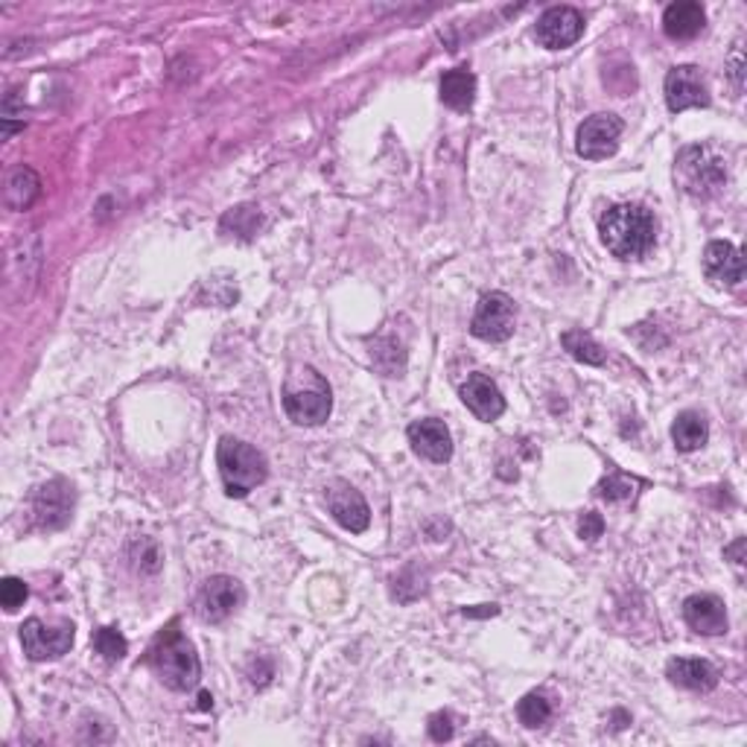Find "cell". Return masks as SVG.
Masks as SVG:
<instances>
[{
  "label": "cell",
  "instance_id": "9a60e30c",
  "mask_svg": "<svg viewBox=\"0 0 747 747\" xmlns=\"http://www.w3.org/2000/svg\"><path fill=\"white\" fill-rule=\"evenodd\" d=\"M406 436H410L412 450H415L420 459H427V462L444 464L453 459V436H450V429H447L444 420H415V424H410V429H406Z\"/></svg>",
  "mask_w": 747,
  "mask_h": 747
},
{
  "label": "cell",
  "instance_id": "f546056e",
  "mask_svg": "<svg viewBox=\"0 0 747 747\" xmlns=\"http://www.w3.org/2000/svg\"><path fill=\"white\" fill-rule=\"evenodd\" d=\"M602 532H605V520H602V514L588 511V514L581 517L579 534L584 537V541H596V537H602Z\"/></svg>",
  "mask_w": 747,
  "mask_h": 747
},
{
  "label": "cell",
  "instance_id": "603a6c76",
  "mask_svg": "<svg viewBox=\"0 0 747 747\" xmlns=\"http://www.w3.org/2000/svg\"><path fill=\"white\" fill-rule=\"evenodd\" d=\"M560 345H564V351H567L572 359H579V363L605 365V351H602V345H598L596 339L590 336V333H584V330H567V333L560 336Z\"/></svg>",
  "mask_w": 747,
  "mask_h": 747
},
{
  "label": "cell",
  "instance_id": "7c38bea8",
  "mask_svg": "<svg viewBox=\"0 0 747 747\" xmlns=\"http://www.w3.org/2000/svg\"><path fill=\"white\" fill-rule=\"evenodd\" d=\"M666 106L680 115L689 108L710 106V91L695 64H677L666 73Z\"/></svg>",
  "mask_w": 747,
  "mask_h": 747
},
{
  "label": "cell",
  "instance_id": "7a4b0ae2",
  "mask_svg": "<svg viewBox=\"0 0 747 747\" xmlns=\"http://www.w3.org/2000/svg\"><path fill=\"white\" fill-rule=\"evenodd\" d=\"M598 234L605 249L619 260L645 258L657 237V223L642 205H614L602 216Z\"/></svg>",
  "mask_w": 747,
  "mask_h": 747
},
{
  "label": "cell",
  "instance_id": "ba28073f",
  "mask_svg": "<svg viewBox=\"0 0 747 747\" xmlns=\"http://www.w3.org/2000/svg\"><path fill=\"white\" fill-rule=\"evenodd\" d=\"M242 598H246V590H242L240 581L232 579V576H214L202 584L193 607H197V616L202 622L220 625L242 605Z\"/></svg>",
  "mask_w": 747,
  "mask_h": 747
},
{
  "label": "cell",
  "instance_id": "d6986e66",
  "mask_svg": "<svg viewBox=\"0 0 747 747\" xmlns=\"http://www.w3.org/2000/svg\"><path fill=\"white\" fill-rule=\"evenodd\" d=\"M707 24V12H703L701 3L695 0H677V3H668L666 12H663V29H666L668 38L675 42H689L703 29Z\"/></svg>",
  "mask_w": 747,
  "mask_h": 747
},
{
  "label": "cell",
  "instance_id": "9c48e42d",
  "mask_svg": "<svg viewBox=\"0 0 747 747\" xmlns=\"http://www.w3.org/2000/svg\"><path fill=\"white\" fill-rule=\"evenodd\" d=\"M622 120L616 115H593L579 126L576 134V150L581 158L602 161L610 158L619 150V138H622Z\"/></svg>",
  "mask_w": 747,
  "mask_h": 747
},
{
  "label": "cell",
  "instance_id": "1f68e13d",
  "mask_svg": "<svg viewBox=\"0 0 747 747\" xmlns=\"http://www.w3.org/2000/svg\"><path fill=\"white\" fill-rule=\"evenodd\" d=\"M499 607L497 605H482V607H464V616L471 619H485V616H497Z\"/></svg>",
  "mask_w": 747,
  "mask_h": 747
},
{
  "label": "cell",
  "instance_id": "ffe728a7",
  "mask_svg": "<svg viewBox=\"0 0 747 747\" xmlns=\"http://www.w3.org/2000/svg\"><path fill=\"white\" fill-rule=\"evenodd\" d=\"M441 103L450 106L453 111H467L476 99V76H473L467 68H455V71H447L441 76Z\"/></svg>",
  "mask_w": 747,
  "mask_h": 747
},
{
  "label": "cell",
  "instance_id": "f1b7e54d",
  "mask_svg": "<svg viewBox=\"0 0 747 747\" xmlns=\"http://www.w3.org/2000/svg\"><path fill=\"white\" fill-rule=\"evenodd\" d=\"M429 738L432 742H450L455 733V719L453 712H436V715H429Z\"/></svg>",
  "mask_w": 747,
  "mask_h": 747
},
{
  "label": "cell",
  "instance_id": "44dd1931",
  "mask_svg": "<svg viewBox=\"0 0 747 747\" xmlns=\"http://www.w3.org/2000/svg\"><path fill=\"white\" fill-rule=\"evenodd\" d=\"M707 438H710V427H707V420L698 412H680L675 424H672V441H675L680 453L701 450L707 444Z\"/></svg>",
  "mask_w": 747,
  "mask_h": 747
},
{
  "label": "cell",
  "instance_id": "3957f363",
  "mask_svg": "<svg viewBox=\"0 0 747 747\" xmlns=\"http://www.w3.org/2000/svg\"><path fill=\"white\" fill-rule=\"evenodd\" d=\"M216 464H220L225 494L232 499L249 497L251 490L263 485L269 476L266 455L260 453L258 447L246 444V441L232 436H225L220 447H216Z\"/></svg>",
  "mask_w": 747,
  "mask_h": 747
},
{
  "label": "cell",
  "instance_id": "ac0fdd59",
  "mask_svg": "<svg viewBox=\"0 0 747 747\" xmlns=\"http://www.w3.org/2000/svg\"><path fill=\"white\" fill-rule=\"evenodd\" d=\"M666 677L680 689H689V692H710L719 684V672L712 668V663L695 657L668 660Z\"/></svg>",
  "mask_w": 747,
  "mask_h": 747
},
{
  "label": "cell",
  "instance_id": "83f0119b",
  "mask_svg": "<svg viewBox=\"0 0 747 747\" xmlns=\"http://www.w3.org/2000/svg\"><path fill=\"white\" fill-rule=\"evenodd\" d=\"M29 590L27 584L21 579H15V576H7V579L0 581V605H3V610H10V614H15L24 602H27Z\"/></svg>",
  "mask_w": 747,
  "mask_h": 747
},
{
  "label": "cell",
  "instance_id": "4316f807",
  "mask_svg": "<svg viewBox=\"0 0 747 747\" xmlns=\"http://www.w3.org/2000/svg\"><path fill=\"white\" fill-rule=\"evenodd\" d=\"M633 488H637V482L622 476V473H610V476L602 479V485H598V497L610 499V502H625V499L633 497Z\"/></svg>",
  "mask_w": 747,
  "mask_h": 747
},
{
  "label": "cell",
  "instance_id": "277c9868",
  "mask_svg": "<svg viewBox=\"0 0 747 747\" xmlns=\"http://www.w3.org/2000/svg\"><path fill=\"white\" fill-rule=\"evenodd\" d=\"M677 176L689 197L710 199L721 193V187L727 185V169L724 161L710 150V146H686L677 155Z\"/></svg>",
  "mask_w": 747,
  "mask_h": 747
},
{
  "label": "cell",
  "instance_id": "5bb4252c",
  "mask_svg": "<svg viewBox=\"0 0 747 747\" xmlns=\"http://www.w3.org/2000/svg\"><path fill=\"white\" fill-rule=\"evenodd\" d=\"M703 275L715 286L736 289L745 281V254L733 242L715 240L703 249Z\"/></svg>",
  "mask_w": 747,
  "mask_h": 747
},
{
  "label": "cell",
  "instance_id": "5b68a950",
  "mask_svg": "<svg viewBox=\"0 0 747 747\" xmlns=\"http://www.w3.org/2000/svg\"><path fill=\"white\" fill-rule=\"evenodd\" d=\"M73 502H76V494H73L71 482L50 479L33 490V497H29V511H33V520H36L38 529H45V532H59V529H64V525L71 523Z\"/></svg>",
  "mask_w": 747,
  "mask_h": 747
},
{
  "label": "cell",
  "instance_id": "30bf717a",
  "mask_svg": "<svg viewBox=\"0 0 747 747\" xmlns=\"http://www.w3.org/2000/svg\"><path fill=\"white\" fill-rule=\"evenodd\" d=\"M324 502H328L330 514L342 529L354 534H363L371 525V508L365 502L359 490L345 479H333L324 488Z\"/></svg>",
  "mask_w": 747,
  "mask_h": 747
},
{
  "label": "cell",
  "instance_id": "8fae6325",
  "mask_svg": "<svg viewBox=\"0 0 747 747\" xmlns=\"http://www.w3.org/2000/svg\"><path fill=\"white\" fill-rule=\"evenodd\" d=\"M581 36H584V19L572 7H552V10L543 12L537 27H534V38L546 50H567Z\"/></svg>",
  "mask_w": 747,
  "mask_h": 747
},
{
  "label": "cell",
  "instance_id": "e0dca14e",
  "mask_svg": "<svg viewBox=\"0 0 747 747\" xmlns=\"http://www.w3.org/2000/svg\"><path fill=\"white\" fill-rule=\"evenodd\" d=\"M462 403L485 424L497 420L506 412V398L499 392V386L485 374H471L467 377V383L462 386Z\"/></svg>",
  "mask_w": 747,
  "mask_h": 747
},
{
  "label": "cell",
  "instance_id": "8992f818",
  "mask_svg": "<svg viewBox=\"0 0 747 747\" xmlns=\"http://www.w3.org/2000/svg\"><path fill=\"white\" fill-rule=\"evenodd\" d=\"M517 310L514 301L506 293H488L482 295L473 312L471 333L482 342H506L514 336Z\"/></svg>",
  "mask_w": 747,
  "mask_h": 747
},
{
  "label": "cell",
  "instance_id": "4dcf8cb0",
  "mask_svg": "<svg viewBox=\"0 0 747 747\" xmlns=\"http://www.w3.org/2000/svg\"><path fill=\"white\" fill-rule=\"evenodd\" d=\"M745 546H747L745 537H738L733 546H727V549H724V558H730L733 564H736V567H742V564H745Z\"/></svg>",
  "mask_w": 747,
  "mask_h": 747
},
{
  "label": "cell",
  "instance_id": "836d02e7",
  "mask_svg": "<svg viewBox=\"0 0 747 747\" xmlns=\"http://www.w3.org/2000/svg\"><path fill=\"white\" fill-rule=\"evenodd\" d=\"M199 707H202V710H211V707H214V698L208 692H202L199 695Z\"/></svg>",
  "mask_w": 747,
  "mask_h": 747
},
{
  "label": "cell",
  "instance_id": "d4e9b609",
  "mask_svg": "<svg viewBox=\"0 0 747 747\" xmlns=\"http://www.w3.org/2000/svg\"><path fill=\"white\" fill-rule=\"evenodd\" d=\"M260 223H263V216L258 214V208L251 205L232 208V211L223 216V228H234V234H240V237L258 234Z\"/></svg>",
  "mask_w": 747,
  "mask_h": 747
},
{
  "label": "cell",
  "instance_id": "cb8c5ba5",
  "mask_svg": "<svg viewBox=\"0 0 747 747\" xmlns=\"http://www.w3.org/2000/svg\"><path fill=\"white\" fill-rule=\"evenodd\" d=\"M517 719L523 727H543L552 719V703L543 692H529L523 701L517 703Z\"/></svg>",
  "mask_w": 747,
  "mask_h": 747
},
{
  "label": "cell",
  "instance_id": "4fadbf2b",
  "mask_svg": "<svg viewBox=\"0 0 747 747\" xmlns=\"http://www.w3.org/2000/svg\"><path fill=\"white\" fill-rule=\"evenodd\" d=\"M284 410L293 424L298 427H319L330 418L333 401H330V389L324 380L316 383V389H293L286 386L284 392Z\"/></svg>",
  "mask_w": 747,
  "mask_h": 747
},
{
  "label": "cell",
  "instance_id": "d6a6232c",
  "mask_svg": "<svg viewBox=\"0 0 747 747\" xmlns=\"http://www.w3.org/2000/svg\"><path fill=\"white\" fill-rule=\"evenodd\" d=\"M742 71H745V62H742V50L733 54V68H730V76L736 82V91H742Z\"/></svg>",
  "mask_w": 747,
  "mask_h": 747
},
{
  "label": "cell",
  "instance_id": "2e32d148",
  "mask_svg": "<svg viewBox=\"0 0 747 747\" xmlns=\"http://www.w3.org/2000/svg\"><path fill=\"white\" fill-rule=\"evenodd\" d=\"M684 619L695 633L701 637H721L727 633V607L724 598L712 593H695L684 602Z\"/></svg>",
  "mask_w": 747,
  "mask_h": 747
},
{
  "label": "cell",
  "instance_id": "484cf974",
  "mask_svg": "<svg viewBox=\"0 0 747 747\" xmlns=\"http://www.w3.org/2000/svg\"><path fill=\"white\" fill-rule=\"evenodd\" d=\"M94 649H97V654H103L108 663H117V660L126 657L129 642H126V637L117 631V628H99V631L94 633Z\"/></svg>",
  "mask_w": 747,
  "mask_h": 747
},
{
  "label": "cell",
  "instance_id": "6da1fadb",
  "mask_svg": "<svg viewBox=\"0 0 747 747\" xmlns=\"http://www.w3.org/2000/svg\"><path fill=\"white\" fill-rule=\"evenodd\" d=\"M146 666L155 672L161 684L176 689V692H187L199 684L202 677V663L193 649V642L187 640L185 633L178 631V622H169L164 631L152 640L150 651H146Z\"/></svg>",
  "mask_w": 747,
  "mask_h": 747
},
{
  "label": "cell",
  "instance_id": "7402d4cb",
  "mask_svg": "<svg viewBox=\"0 0 747 747\" xmlns=\"http://www.w3.org/2000/svg\"><path fill=\"white\" fill-rule=\"evenodd\" d=\"M38 193H42V178L36 176V169H12V176L7 178V205L12 211H27V208H33Z\"/></svg>",
  "mask_w": 747,
  "mask_h": 747
},
{
  "label": "cell",
  "instance_id": "52a82bcc",
  "mask_svg": "<svg viewBox=\"0 0 747 747\" xmlns=\"http://www.w3.org/2000/svg\"><path fill=\"white\" fill-rule=\"evenodd\" d=\"M21 645H24V654L29 660H56L68 654L73 645V625L71 622H59V625H47L42 619H27L21 625Z\"/></svg>",
  "mask_w": 747,
  "mask_h": 747
}]
</instances>
